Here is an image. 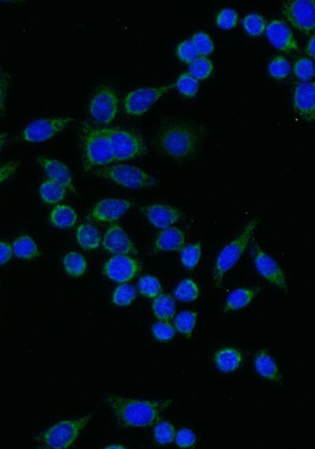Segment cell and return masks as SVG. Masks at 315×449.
<instances>
[{
	"label": "cell",
	"mask_w": 315,
	"mask_h": 449,
	"mask_svg": "<svg viewBox=\"0 0 315 449\" xmlns=\"http://www.w3.org/2000/svg\"><path fill=\"white\" fill-rule=\"evenodd\" d=\"M204 136L203 126L186 119H171L161 126L155 145L171 160L185 162L198 154Z\"/></svg>",
	"instance_id": "cell-1"
},
{
	"label": "cell",
	"mask_w": 315,
	"mask_h": 449,
	"mask_svg": "<svg viewBox=\"0 0 315 449\" xmlns=\"http://www.w3.org/2000/svg\"><path fill=\"white\" fill-rule=\"evenodd\" d=\"M105 400L113 411L118 427L123 429L155 425L173 403V399L140 400L115 394H108Z\"/></svg>",
	"instance_id": "cell-2"
},
{
	"label": "cell",
	"mask_w": 315,
	"mask_h": 449,
	"mask_svg": "<svg viewBox=\"0 0 315 449\" xmlns=\"http://www.w3.org/2000/svg\"><path fill=\"white\" fill-rule=\"evenodd\" d=\"M84 170L88 172L114 162L112 144L106 128L84 123L81 128Z\"/></svg>",
	"instance_id": "cell-3"
},
{
	"label": "cell",
	"mask_w": 315,
	"mask_h": 449,
	"mask_svg": "<svg viewBox=\"0 0 315 449\" xmlns=\"http://www.w3.org/2000/svg\"><path fill=\"white\" fill-rule=\"evenodd\" d=\"M259 223V219L250 221L241 234L219 252L212 272V281L217 289L222 285L225 274L234 268L244 254Z\"/></svg>",
	"instance_id": "cell-4"
},
{
	"label": "cell",
	"mask_w": 315,
	"mask_h": 449,
	"mask_svg": "<svg viewBox=\"0 0 315 449\" xmlns=\"http://www.w3.org/2000/svg\"><path fill=\"white\" fill-rule=\"evenodd\" d=\"M93 415H88L75 420H63L52 425L49 429L36 436L43 448L63 449L71 447L76 441L81 431L85 429Z\"/></svg>",
	"instance_id": "cell-5"
},
{
	"label": "cell",
	"mask_w": 315,
	"mask_h": 449,
	"mask_svg": "<svg viewBox=\"0 0 315 449\" xmlns=\"http://www.w3.org/2000/svg\"><path fill=\"white\" fill-rule=\"evenodd\" d=\"M94 175L128 189H151L157 180L140 168L128 165H110L93 171Z\"/></svg>",
	"instance_id": "cell-6"
},
{
	"label": "cell",
	"mask_w": 315,
	"mask_h": 449,
	"mask_svg": "<svg viewBox=\"0 0 315 449\" xmlns=\"http://www.w3.org/2000/svg\"><path fill=\"white\" fill-rule=\"evenodd\" d=\"M112 144L114 162L143 156L148 151L146 143L138 132L114 126L106 128Z\"/></svg>",
	"instance_id": "cell-7"
},
{
	"label": "cell",
	"mask_w": 315,
	"mask_h": 449,
	"mask_svg": "<svg viewBox=\"0 0 315 449\" xmlns=\"http://www.w3.org/2000/svg\"><path fill=\"white\" fill-rule=\"evenodd\" d=\"M281 12L293 28L312 36L315 27L314 0H286L281 3Z\"/></svg>",
	"instance_id": "cell-8"
},
{
	"label": "cell",
	"mask_w": 315,
	"mask_h": 449,
	"mask_svg": "<svg viewBox=\"0 0 315 449\" xmlns=\"http://www.w3.org/2000/svg\"><path fill=\"white\" fill-rule=\"evenodd\" d=\"M88 109L98 123H112L116 118L119 109V97L116 90L107 84L99 86L92 95Z\"/></svg>",
	"instance_id": "cell-9"
},
{
	"label": "cell",
	"mask_w": 315,
	"mask_h": 449,
	"mask_svg": "<svg viewBox=\"0 0 315 449\" xmlns=\"http://www.w3.org/2000/svg\"><path fill=\"white\" fill-rule=\"evenodd\" d=\"M175 88V84L159 87L141 88L126 95L123 105L126 114L132 117H140L148 112L164 95Z\"/></svg>",
	"instance_id": "cell-10"
},
{
	"label": "cell",
	"mask_w": 315,
	"mask_h": 449,
	"mask_svg": "<svg viewBox=\"0 0 315 449\" xmlns=\"http://www.w3.org/2000/svg\"><path fill=\"white\" fill-rule=\"evenodd\" d=\"M73 121L75 119L66 116L32 121L24 129L22 139L27 143H41L49 141L64 131Z\"/></svg>",
	"instance_id": "cell-11"
},
{
	"label": "cell",
	"mask_w": 315,
	"mask_h": 449,
	"mask_svg": "<svg viewBox=\"0 0 315 449\" xmlns=\"http://www.w3.org/2000/svg\"><path fill=\"white\" fill-rule=\"evenodd\" d=\"M253 258L256 271L260 276L283 291L287 292L286 274L275 258L256 244L253 247Z\"/></svg>",
	"instance_id": "cell-12"
},
{
	"label": "cell",
	"mask_w": 315,
	"mask_h": 449,
	"mask_svg": "<svg viewBox=\"0 0 315 449\" xmlns=\"http://www.w3.org/2000/svg\"><path fill=\"white\" fill-rule=\"evenodd\" d=\"M140 269V263L132 256H114L105 263L103 272L113 282L125 284L138 276Z\"/></svg>",
	"instance_id": "cell-13"
},
{
	"label": "cell",
	"mask_w": 315,
	"mask_h": 449,
	"mask_svg": "<svg viewBox=\"0 0 315 449\" xmlns=\"http://www.w3.org/2000/svg\"><path fill=\"white\" fill-rule=\"evenodd\" d=\"M140 211L152 226L161 230L173 226L184 217L181 209L162 203L147 204L140 208Z\"/></svg>",
	"instance_id": "cell-14"
},
{
	"label": "cell",
	"mask_w": 315,
	"mask_h": 449,
	"mask_svg": "<svg viewBox=\"0 0 315 449\" xmlns=\"http://www.w3.org/2000/svg\"><path fill=\"white\" fill-rule=\"evenodd\" d=\"M292 107L299 117L307 123L315 119V84L314 82L297 84L293 92Z\"/></svg>",
	"instance_id": "cell-15"
},
{
	"label": "cell",
	"mask_w": 315,
	"mask_h": 449,
	"mask_svg": "<svg viewBox=\"0 0 315 449\" xmlns=\"http://www.w3.org/2000/svg\"><path fill=\"white\" fill-rule=\"evenodd\" d=\"M102 244L105 250L114 256H133L138 253L132 240L123 227L118 224L109 227L104 234Z\"/></svg>",
	"instance_id": "cell-16"
},
{
	"label": "cell",
	"mask_w": 315,
	"mask_h": 449,
	"mask_svg": "<svg viewBox=\"0 0 315 449\" xmlns=\"http://www.w3.org/2000/svg\"><path fill=\"white\" fill-rule=\"evenodd\" d=\"M132 206V202L125 199H104L94 204L89 218L103 223H113L127 213Z\"/></svg>",
	"instance_id": "cell-17"
},
{
	"label": "cell",
	"mask_w": 315,
	"mask_h": 449,
	"mask_svg": "<svg viewBox=\"0 0 315 449\" xmlns=\"http://www.w3.org/2000/svg\"><path fill=\"white\" fill-rule=\"evenodd\" d=\"M266 35L270 44L278 51L292 53L299 50L297 40L290 26L281 20H272L267 23Z\"/></svg>",
	"instance_id": "cell-18"
},
{
	"label": "cell",
	"mask_w": 315,
	"mask_h": 449,
	"mask_svg": "<svg viewBox=\"0 0 315 449\" xmlns=\"http://www.w3.org/2000/svg\"><path fill=\"white\" fill-rule=\"evenodd\" d=\"M36 161L43 167L47 178L62 184L70 192L75 193L76 189L73 184L72 173L65 163L55 158L39 156Z\"/></svg>",
	"instance_id": "cell-19"
},
{
	"label": "cell",
	"mask_w": 315,
	"mask_h": 449,
	"mask_svg": "<svg viewBox=\"0 0 315 449\" xmlns=\"http://www.w3.org/2000/svg\"><path fill=\"white\" fill-rule=\"evenodd\" d=\"M186 234L175 226L168 227L158 234L154 242L157 252H180L186 246Z\"/></svg>",
	"instance_id": "cell-20"
},
{
	"label": "cell",
	"mask_w": 315,
	"mask_h": 449,
	"mask_svg": "<svg viewBox=\"0 0 315 449\" xmlns=\"http://www.w3.org/2000/svg\"><path fill=\"white\" fill-rule=\"evenodd\" d=\"M255 371L262 378L273 383L280 385L282 382L281 373L275 359L266 348L257 352L254 358Z\"/></svg>",
	"instance_id": "cell-21"
},
{
	"label": "cell",
	"mask_w": 315,
	"mask_h": 449,
	"mask_svg": "<svg viewBox=\"0 0 315 449\" xmlns=\"http://www.w3.org/2000/svg\"><path fill=\"white\" fill-rule=\"evenodd\" d=\"M243 354L238 348L223 347L215 352L213 361L219 372L229 374L236 371L242 365Z\"/></svg>",
	"instance_id": "cell-22"
},
{
	"label": "cell",
	"mask_w": 315,
	"mask_h": 449,
	"mask_svg": "<svg viewBox=\"0 0 315 449\" xmlns=\"http://www.w3.org/2000/svg\"><path fill=\"white\" fill-rule=\"evenodd\" d=\"M257 294H258V289L255 288L235 289L228 295L227 301H225L224 313H227L229 311H238L248 307L252 301L255 300Z\"/></svg>",
	"instance_id": "cell-23"
},
{
	"label": "cell",
	"mask_w": 315,
	"mask_h": 449,
	"mask_svg": "<svg viewBox=\"0 0 315 449\" xmlns=\"http://www.w3.org/2000/svg\"><path fill=\"white\" fill-rule=\"evenodd\" d=\"M152 311L158 320L171 321L176 315V302L170 294L161 293L152 303Z\"/></svg>",
	"instance_id": "cell-24"
},
{
	"label": "cell",
	"mask_w": 315,
	"mask_h": 449,
	"mask_svg": "<svg viewBox=\"0 0 315 449\" xmlns=\"http://www.w3.org/2000/svg\"><path fill=\"white\" fill-rule=\"evenodd\" d=\"M50 221L56 228L69 229L76 225L77 215L71 206L60 204L51 211Z\"/></svg>",
	"instance_id": "cell-25"
},
{
	"label": "cell",
	"mask_w": 315,
	"mask_h": 449,
	"mask_svg": "<svg viewBox=\"0 0 315 449\" xmlns=\"http://www.w3.org/2000/svg\"><path fill=\"white\" fill-rule=\"evenodd\" d=\"M13 255L22 260H31L40 256L38 245L29 235H21L12 244Z\"/></svg>",
	"instance_id": "cell-26"
},
{
	"label": "cell",
	"mask_w": 315,
	"mask_h": 449,
	"mask_svg": "<svg viewBox=\"0 0 315 449\" xmlns=\"http://www.w3.org/2000/svg\"><path fill=\"white\" fill-rule=\"evenodd\" d=\"M79 245L85 250H97L101 245V236L99 230L91 224L83 223L77 230Z\"/></svg>",
	"instance_id": "cell-27"
},
{
	"label": "cell",
	"mask_w": 315,
	"mask_h": 449,
	"mask_svg": "<svg viewBox=\"0 0 315 449\" xmlns=\"http://www.w3.org/2000/svg\"><path fill=\"white\" fill-rule=\"evenodd\" d=\"M66 191L67 189L64 186L51 179L46 180L40 187V197L47 204H55L62 202Z\"/></svg>",
	"instance_id": "cell-28"
},
{
	"label": "cell",
	"mask_w": 315,
	"mask_h": 449,
	"mask_svg": "<svg viewBox=\"0 0 315 449\" xmlns=\"http://www.w3.org/2000/svg\"><path fill=\"white\" fill-rule=\"evenodd\" d=\"M173 327L179 334L191 339L194 330H195L198 313L193 311H184L175 317Z\"/></svg>",
	"instance_id": "cell-29"
},
{
	"label": "cell",
	"mask_w": 315,
	"mask_h": 449,
	"mask_svg": "<svg viewBox=\"0 0 315 449\" xmlns=\"http://www.w3.org/2000/svg\"><path fill=\"white\" fill-rule=\"evenodd\" d=\"M62 263L66 273L71 277H81L86 272L87 262L86 258L80 253L76 252L67 253L63 258Z\"/></svg>",
	"instance_id": "cell-30"
},
{
	"label": "cell",
	"mask_w": 315,
	"mask_h": 449,
	"mask_svg": "<svg viewBox=\"0 0 315 449\" xmlns=\"http://www.w3.org/2000/svg\"><path fill=\"white\" fill-rule=\"evenodd\" d=\"M173 295L177 300L181 302H194L199 299L201 295L198 284L193 279L186 278L177 285L173 291Z\"/></svg>",
	"instance_id": "cell-31"
},
{
	"label": "cell",
	"mask_w": 315,
	"mask_h": 449,
	"mask_svg": "<svg viewBox=\"0 0 315 449\" xmlns=\"http://www.w3.org/2000/svg\"><path fill=\"white\" fill-rule=\"evenodd\" d=\"M242 25L245 33L251 38H260L265 34L267 22L264 16L251 13L243 19Z\"/></svg>",
	"instance_id": "cell-32"
},
{
	"label": "cell",
	"mask_w": 315,
	"mask_h": 449,
	"mask_svg": "<svg viewBox=\"0 0 315 449\" xmlns=\"http://www.w3.org/2000/svg\"><path fill=\"white\" fill-rule=\"evenodd\" d=\"M202 256V243L197 241L186 245L180 251L181 263L188 269H195Z\"/></svg>",
	"instance_id": "cell-33"
},
{
	"label": "cell",
	"mask_w": 315,
	"mask_h": 449,
	"mask_svg": "<svg viewBox=\"0 0 315 449\" xmlns=\"http://www.w3.org/2000/svg\"><path fill=\"white\" fill-rule=\"evenodd\" d=\"M214 64L207 57H198L188 68V73L198 82H203L212 76Z\"/></svg>",
	"instance_id": "cell-34"
},
{
	"label": "cell",
	"mask_w": 315,
	"mask_h": 449,
	"mask_svg": "<svg viewBox=\"0 0 315 449\" xmlns=\"http://www.w3.org/2000/svg\"><path fill=\"white\" fill-rule=\"evenodd\" d=\"M175 87L183 97L186 99L195 98L199 91V84L195 78L188 73H183L178 77Z\"/></svg>",
	"instance_id": "cell-35"
},
{
	"label": "cell",
	"mask_w": 315,
	"mask_h": 449,
	"mask_svg": "<svg viewBox=\"0 0 315 449\" xmlns=\"http://www.w3.org/2000/svg\"><path fill=\"white\" fill-rule=\"evenodd\" d=\"M292 66L290 61L284 56H277L272 59L268 66V72L276 81L285 80L290 76Z\"/></svg>",
	"instance_id": "cell-36"
},
{
	"label": "cell",
	"mask_w": 315,
	"mask_h": 449,
	"mask_svg": "<svg viewBox=\"0 0 315 449\" xmlns=\"http://www.w3.org/2000/svg\"><path fill=\"white\" fill-rule=\"evenodd\" d=\"M176 433L175 426L171 422L160 421L155 426L154 440L157 445H170L175 441Z\"/></svg>",
	"instance_id": "cell-37"
},
{
	"label": "cell",
	"mask_w": 315,
	"mask_h": 449,
	"mask_svg": "<svg viewBox=\"0 0 315 449\" xmlns=\"http://www.w3.org/2000/svg\"><path fill=\"white\" fill-rule=\"evenodd\" d=\"M138 288L140 293L149 299H155L162 293V287L159 278L151 274L140 278Z\"/></svg>",
	"instance_id": "cell-38"
},
{
	"label": "cell",
	"mask_w": 315,
	"mask_h": 449,
	"mask_svg": "<svg viewBox=\"0 0 315 449\" xmlns=\"http://www.w3.org/2000/svg\"><path fill=\"white\" fill-rule=\"evenodd\" d=\"M294 75L302 82H309L315 75L314 60L310 58L303 57L294 63L292 68Z\"/></svg>",
	"instance_id": "cell-39"
},
{
	"label": "cell",
	"mask_w": 315,
	"mask_h": 449,
	"mask_svg": "<svg viewBox=\"0 0 315 449\" xmlns=\"http://www.w3.org/2000/svg\"><path fill=\"white\" fill-rule=\"evenodd\" d=\"M136 298V292L133 285L129 284H122L115 289L112 301L114 304L118 307H128L134 302Z\"/></svg>",
	"instance_id": "cell-40"
},
{
	"label": "cell",
	"mask_w": 315,
	"mask_h": 449,
	"mask_svg": "<svg viewBox=\"0 0 315 449\" xmlns=\"http://www.w3.org/2000/svg\"><path fill=\"white\" fill-rule=\"evenodd\" d=\"M199 57H207L214 51V44L206 32H197L190 40Z\"/></svg>",
	"instance_id": "cell-41"
},
{
	"label": "cell",
	"mask_w": 315,
	"mask_h": 449,
	"mask_svg": "<svg viewBox=\"0 0 315 449\" xmlns=\"http://www.w3.org/2000/svg\"><path fill=\"white\" fill-rule=\"evenodd\" d=\"M215 23L220 29H234L239 23V14L233 8H223L217 14L216 18H215Z\"/></svg>",
	"instance_id": "cell-42"
},
{
	"label": "cell",
	"mask_w": 315,
	"mask_h": 449,
	"mask_svg": "<svg viewBox=\"0 0 315 449\" xmlns=\"http://www.w3.org/2000/svg\"><path fill=\"white\" fill-rule=\"evenodd\" d=\"M176 56L178 60L184 64L190 65L199 57L198 53L190 40L180 42L176 47Z\"/></svg>",
	"instance_id": "cell-43"
},
{
	"label": "cell",
	"mask_w": 315,
	"mask_h": 449,
	"mask_svg": "<svg viewBox=\"0 0 315 449\" xmlns=\"http://www.w3.org/2000/svg\"><path fill=\"white\" fill-rule=\"evenodd\" d=\"M152 334L158 341L168 342L175 336V327L170 321H160L156 322L151 328Z\"/></svg>",
	"instance_id": "cell-44"
},
{
	"label": "cell",
	"mask_w": 315,
	"mask_h": 449,
	"mask_svg": "<svg viewBox=\"0 0 315 449\" xmlns=\"http://www.w3.org/2000/svg\"><path fill=\"white\" fill-rule=\"evenodd\" d=\"M197 437L191 429L183 428L176 433L175 442L176 446L180 448H192L196 446Z\"/></svg>",
	"instance_id": "cell-45"
},
{
	"label": "cell",
	"mask_w": 315,
	"mask_h": 449,
	"mask_svg": "<svg viewBox=\"0 0 315 449\" xmlns=\"http://www.w3.org/2000/svg\"><path fill=\"white\" fill-rule=\"evenodd\" d=\"M12 81L10 73L0 69V116L3 115L6 110L7 96L8 89Z\"/></svg>",
	"instance_id": "cell-46"
},
{
	"label": "cell",
	"mask_w": 315,
	"mask_h": 449,
	"mask_svg": "<svg viewBox=\"0 0 315 449\" xmlns=\"http://www.w3.org/2000/svg\"><path fill=\"white\" fill-rule=\"evenodd\" d=\"M20 166L19 161H10L0 166V184L12 177Z\"/></svg>",
	"instance_id": "cell-47"
},
{
	"label": "cell",
	"mask_w": 315,
	"mask_h": 449,
	"mask_svg": "<svg viewBox=\"0 0 315 449\" xmlns=\"http://www.w3.org/2000/svg\"><path fill=\"white\" fill-rule=\"evenodd\" d=\"M12 245L7 241H0V266L8 263L12 260Z\"/></svg>",
	"instance_id": "cell-48"
},
{
	"label": "cell",
	"mask_w": 315,
	"mask_h": 449,
	"mask_svg": "<svg viewBox=\"0 0 315 449\" xmlns=\"http://www.w3.org/2000/svg\"><path fill=\"white\" fill-rule=\"evenodd\" d=\"M314 44H315V38L314 35H312L311 38H309L307 41V46L305 47V52L310 59L314 60Z\"/></svg>",
	"instance_id": "cell-49"
},
{
	"label": "cell",
	"mask_w": 315,
	"mask_h": 449,
	"mask_svg": "<svg viewBox=\"0 0 315 449\" xmlns=\"http://www.w3.org/2000/svg\"><path fill=\"white\" fill-rule=\"evenodd\" d=\"M8 140V134L0 133V151H2Z\"/></svg>",
	"instance_id": "cell-50"
},
{
	"label": "cell",
	"mask_w": 315,
	"mask_h": 449,
	"mask_svg": "<svg viewBox=\"0 0 315 449\" xmlns=\"http://www.w3.org/2000/svg\"><path fill=\"white\" fill-rule=\"evenodd\" d=\"M106 448L123 449L125 448V447L123 446L122 445H117V444H114V445H110L109 446L106 447Z\"/></svg>",
	"instance_id": "cell-51"
}]
</instances>
